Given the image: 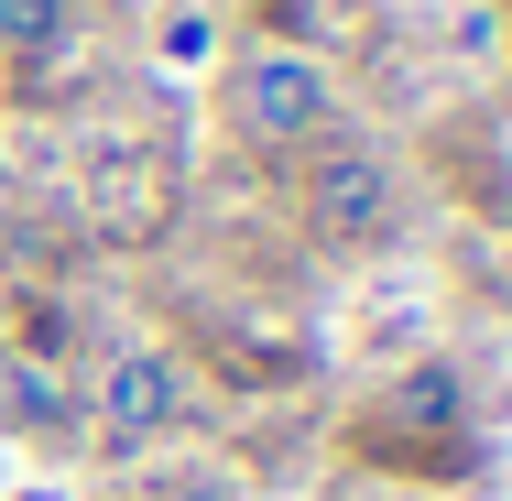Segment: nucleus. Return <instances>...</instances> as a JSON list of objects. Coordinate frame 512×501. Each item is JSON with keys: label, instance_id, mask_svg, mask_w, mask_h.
Returning a JSON list of instances; mask_svg holds the SVG:
<instances>
[{"label": "nucleus", "instance_id": "f257e3e1", "mask_svg": "<svg viewBox=\"0 0 512 501\" xmlns=\"http://www.w3.org/2000/svg\"><path fill=\"white\" fill-rule=\"evenodd\" d=\"M306 218H316V240H327V251H382V240L404 229V186H393V164H382V153L338 142V153L306 175Z\"/></svg>", "mask_w": 512, "mask_h": 501}, {"label": "nucleus", "instance_id": "f03ea898", "mask_svg": "<svg viewBox=\"0 0 512 501\" xmlns=\"http://www.w3.org/2000/svg\"><path fill=\"white\" fill-rule=\"evenodd\" d=\"M175 414H186V371H175L164 349H109L99 393H88V425H99V447H109V458L153 447Z\"/></svg>", "mask_w": 512, "mask_h": 501}, {"label": "nucleus", "instance_id": "7ed1b4c3", "mask_svg": "<svg viewBox=\"0 0 512 501\" xmlns=\"http://www.w3.org/2000/svg\"><path fill=\"white\" fill-rule=\"evenodd\" d=\"M229 99H240V131H251V142H284V153H306L316 131L338 120L327 66H316V55H251Z\"/></svg>", "mask_w": 512, "mask_h": 501}, {"label": "nucleus", "instance_id": "20e7f679", "mask_svg": "<svg viewBox=\"0 0 512 501\" xmlns=\"http://www.w3.org/2000/svg\"><path fill=\"white\" fill-rule=\"evenodd\" d=\"M382 425H404V436H458V425H469L458 371H404V382L382 393Z\"/></svg>", "mask_w": 512, "mask_h": 501}, {"label": "nucleus", "instance_id": "39448f33", "mask_svg": "<svg viewBox=\"0 0 512 501\" xmlns=\"http://www.w3.org/2000/svg\"><path fill=\"white\" fill-rule=\"evenodd\" d=\"M66 33H77L66 0H0V55H11V66H55Z\"/></svg>", "mask_w": 512, "mask_h": 501}, {"label": "nucleus", "instance_id": "423d86ee", "mask_svg": "<svg viewBox=\"0 0 512 501\" xmlns=\"http://www.w3.org/2000/svg\"><path fill=\"white\" fill-rule=\"evenodd\" d=\"M11 414H22V425H55V414H66V393H55L33 360H11Z\"/></svg>", "mask_w": 512, "mask_h": 501}, {"label": "nucleus", "instance_id": "0eeeda50", "mask_svg": "<svg viewBox=\"0 0 512 501\" xmlns=\"http://www.w3.org/2000/svg\"><path fill=\"white\" fill-rule=\"evenodd\" d=\"M175 501H251L240 480H218V469H197V480H175Z\"/></svg>", "mask_w": 512, "mask_h": 501}, {"label": "nucleus", "instance_id": "6e6552de", "mask_svg": "<svg viewBox=\"0 0 512 501\" xmlns=\"http://www.w3.org/2000/svg\"><path fill=\"white\" fill-rule=\"evenodd\" d=\"M491 131H502V164H512V99H502V120H491Z\"/></svg>", "mask_w": 512, "mask_h": 501}]
</instances>
